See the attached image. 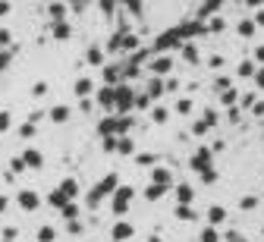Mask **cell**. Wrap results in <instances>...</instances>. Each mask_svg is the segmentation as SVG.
<instances>
[{
    "mask_svg": "<svg viewBox=\"0 0 264 242\" xmlns=\"http://www.w3.org/2000/svg\"><path fill=\"white\" fill-rule=\"evenodd\" d=\"M104 151H116V135H104Z\"/></svg>",
    "mask_w": 264,
    "mask_h": 242,
    "instance_id": "obj_42",
    "label": "cell"
},
{
    "mask_svg": "<svg viewBox=\"0 0 264 242\" xmlns=\"http://www.w3.org/2000/svg\"><path fill=\"white\" fill-rule=\"evenodd\" d=\"M151 120H154V123H167V120H170L167 107H154V110H151Z\"/></svg>",
    "mask_w": 264,
    "mask_h": 242,
    "instance_id": "obj_28",
    "label": "cell"
},
{
    "mask_svg": "<svg viewBox=\"0 0 264 242\" xmlns=\"http://www.w3.org/2000/svg\"><path fill=\"white\" fill-rule=\"evenodd\" d=\"M151 183L170 186V183H173V176H170V170H167V167H154V170H151Z\"/></svg>",
    "mask_w": 264,
    "mask_h": 242,
    "instance_id": "obj_10",
    "label": "cell"
},
{
    "mask_svg": "<svg viewBox=\"0 0 264 242\" xmlns=\"http://www.w3.org/2000/svg\"><path fill=\"white\" fill-rule=\"evenodd\" d=\"M10 41H13V35L6 29H0V47H10Z\"/></svg>",
    "mask_w": 264,
    "mask_h": 242,
    "instance_id": "obj_43",
    "label": "cell"
},
{
    "mask_svg": "<svg viewBox=\"0 0 264 242\" xmlns=\"http://www.w3.org/2000/svg\"><path fill=\"white\" fill-rule=\"evenodd\" d=\"M6 204H10V202H6V195H0V214L6 211Z\"/></svg>",
    "mask_w": 264,
    "mask_h": 242,
    "instance_id": "obj_51",
    "label": "cell"
},
{
    "mask_svg": "<svg viewBox=\"0 0 264 242\" xmlns=\"http://www.w3.org/2000/svg\"><path fill=\"white\" fill-rule=\"evenodd\" d=\"M183 57L189 60V63H198V50H195V44H183Z\"/></svg>",
    "mask_w": 264,
    "mask_h": 242,
    "instance_id": "obj_27",
    "label": "cell"
},
{
    "mask_svg": "<svg viewBox=\"0 0 264 242\" xmlns=\"http://www.w3.org/2000/svg\"><path fill=\"white\" fill-rule=\"evenodd\" d=\"M226 242H245V239L239 236V233H233V230H229V233H226Z\"/></svg>",
    "mask_w": 264,
    "mask_h": 242,
    "instance_id": "obj_49",
    "label": "cell"
},
{
    "mask_svg": "<svg viewBox=\"0 0 264 242\" xmlns=\"http://www.w3.org/2000/svg\"><path fill=\"white\" fill-rule=\"evenodd\" d=\"M98 104L104 110H116V85H104V88L98 91Z\"/></svg>",
    "mask_w": 264,
    "mask_h": 242,
    "instance_id": "obj_5",
    "label": "cell"
},
{
    "mask_svg": "<svg viewBox=\"0 0 264 242\" xmlns=\"http://www.w3.org/2000/svg\"><path fill=\"white\" fill-rule=\"evenodd\" d=\"M19 204L25 207V211H35L41 202H38V195H35V192H29V189H25V192H19Z\"/></svg>",
    "mask_w": 264,
    "mask_h": 242,
    "instance_id": "obj_11",
    "label": "cell"
},
{
    "mask_svg": "<svg viewBox=\"0 0 264 242\" xmlns=\"http://www.w3.org/2000/svg\"><path fill=\"white\" fill-rule=\"evenodd\" d=\"M204 123L214 126V123H217V110H204Z\"/></svg>",
    "mask_w": 264,
    "mask_h": 242,
    "instance_id": "obj_45",
    "label": "cell"
},
{
    "mask_svg": "<svg viewBox=\"0 0 264 242\" xmlns=\"http://www.w3.org/2000/svg\"><path fill=\"white\" fill-rule=\"evenodd\" d=\"M91 91H95V82L91 79H79L75 82V94H79V98H88Z\"/></svg>",
    "mask_w": 264,
    "mask_h": 242,
    "instance_id": "obj_18",
    "label": "cell"
},
{
    "mask_svg": "<svg viewBox=\"0 0 264 242\" xmlns=\"http://www.w3.org/2000/svg\"><path fill=\"white\" fill-rule=\"evenodd\" d=\"M255 82H258V88L264 91V66H258V69H255Z\"/></svg>",
    "mask_w": 264,
    "mask_h": 242,
    "instance_id": "obj_44",
    "label": "cell"
},
{
    "mask_svg": "<svg viewBox=\"0 0 264 242\" xmlns=\"http://www.w3.org/2000/svg\"><path fill=\"white\" fill-rule=\"evenodd\" d=\"M211 161H214V151H211L208 145H201V148L192 154V170H198V173H201V170H208V167H211Z\"/></svg>",
    "mask_w": 264,
    "mask_h": 242,
    "instance_id": "obj_4",
    "label": "cell"
},
{
    "mask_svg": "<svg viewBox=\"0 0 264 242\" xmlns=\"http://www.w3.org/2000/svg\"><path fill=\"white\" fill-rule=\"evenodd\" d=\"M132 151H135L132 138L129 135H116V154H132Z\"/></svg>",
    "mask_w": 264,
    "mask_h": 242,
    "instance_id": "obj_14",
    "label": "cell"
},
{
    "mask_svg": "<svg viewBox=\"0 0 264 242\" xmlns=\"http://www.w3.org/2000/svg\"><path fill=\"white\" fill-rule=\"evenodd\" d=\"M135 163H139V167H151V163H157V158H154V154H139Z\"/></svg>",
    "mask_w": 264,
    "mask_h": 242,
    "instance_id": "obj_33",
    "label": "cell"
},
{
    "mask_svg": "<svg viewBox=\"0 0 264 242\" xmlns=\"http://www.w3.org/2000/svg\"><path fill=\"white\" fill-rule=\"evenodd\" d=\"M50 120H54V123H66V120H70V107H66V104H57V107L50 110Z\"/></svg>",
    "mask_w": 264,
    "mask_h": 242,
    "instance_id": "obj_16",
    "label": "cell"
},
{
    "mask_svg": "<svg viewBox=\"0 0 264 242\" xmlns=\"http://www.w3.org/2000/svg\"><path fill=\"white\" fill-rule=\"evenodd\" d=\"M10 170H13V173H22V170H29V167H25L22 158H13V161H10Z\"/></svg>",
    "mask_w": 264,
    "mask_h": 242,
    "instance_id": "obj_38",
    "label": "cell"
},
{
    "mask_svg": "<svg viewBox=\"0 0 264 242\" xmlns=\"http://www.w3.org/2000/svg\"><path fill=\"white\" fill-rule=\"evenodd\" d=\"M54 38H57V41H66V38H70V25H66L63 19L54 22Z\"/></svg>",
    "mask_w": 264,
    "mask_h": 242,
    "instance_id": "obj_20",
    "label": "cell"
},
{
    "mask_svg": "<svg viewBox=\"0 0 264 242\" xmlns=\"http://www.w3.org/2000/svg\"><path fill=\"white\" fill-rule=\"evenodd\" d=\"M151 69H154V76H167L170 69H173V60H170V57H154Z\"/></svg>",
    "mask_w": 264,
    "mask_h": 242,
    "instance_id": "obj_9",
    "label": "cell"
},
{
    "mask_svg": "<svg viewBox=\"0 0 264 242\" xmlns=\"http://www.w3.org/2000/svg\"><path fill=\"white\" fill-rule=\"evenodd\" d=\"M201 242H220V239H217V230H214V227H204V230H201Z\"/></svg>",
    "mask_w": 264,
    "mask_h": 242,
    "instance_id": "obj_31",
    "label": "cell"
},
{
    "mask_svg": "<svg viewBox=\"0 0 264 242\" xmlns=\"http://www.w3.org/2000/svg\"><path fill=\"white\" fill-rule=\"evenodd\" d=\"M50 16H54V22H60V19H66V6H60V3H54V6H50Z\"/></svg>",
    "mask_w": 264,
    "mask_h": 242,
    "instance_id": "obj_32",
    "label": "cell"
},
{
    "mask_svg": "<svg viewBox=\"0 0 264 242\" xmlns=\"http://www.w3.org/2000/svg\"><path fill=\"white\" fill-rule=\"evenodd\" d=\"M192 198H195V192H192V186H176V202L180 204H192Z\"/></svg>",
    "mask_w": 264,
    "mask_h": 242,
    "instance_id": "obj_13",
    "label": "cell"
},
{
    "mask_svg": "<svg viewBox=\"0 0 264 242\" xmlns=\"http://www.w3.org/2000/svg\"><path fill=\"white\" fill-rule=\"evenodd\" d=\"M10 13V3H0V16H6Z\"/></svg>",
    "mask_w": 264,
    "mask_h": 242,
    "instance_id": "obj_53",
    "label": "cell"
},
{
    "mask_svg": "<svg viewBox=\"0 0 264 242\" xmlns=\"http://www.w3.org/2000/svg\"><path fill=\"white\" fill-rule=\"evenodd\" d=\"M208 220H211V227H217V223H224V220H226V211H224L220 204H214V207L208 211Z\"/></svg>",
    "mask_w": 264,
    "mask_h": 242,
    "instance_id": "obj_17",
    "label": "cell"
},
{
    "mask_svg": "<svg viewBox=\"0 0 264 242\" xmlns=\"http://www.w3.org/2000/svg\"><path fill=\"white\" fill-rule=\"evenodd\" d=\"M220 101H224L226 107H233V104L239 101V94H236V91H229V88H224V91H220Z\"/></svg>",
    "mask_w": 264,
    "mask_h": 242,
    "instance_id": "obj_26",
    "label": "cell"
},
{
    "mask_svg": "<svg viewBox=\"0 0 264 242\" xmlns=\"http://www.w3.org/2000/svg\"><path fill=\"white\" fill-rule=\"evenodd\" d=\"M120 79H123V69L120 66H104V82L107 85H120Z\"/></svg>",
    "mask_w": 264,
    "mask_h": 242,
    "instance_id": "obj_12",
    "label": "cell"
},
{
    "mask_svg": "<svg viewBox=\"0 0 264 242\" xmlns=\"http://www.w3.org/2000/svg\"><path fill=\"white\" fill-rule=\"evenodd\" d=\"M110 236H113V242H126V239L135 236V227H132V223H126V220H120L113 230H110Z\"/></svg>",
    "mask_w": 264,
    "mask_h": 242,
    "instance_id": "obj_6",
    "label": "cell"
},
{
    "mask_svg": "<svg viewBox=\"0 0 264 242\" xmlns=\"http://www.w3.org/2000/svg\"><path fill=\"white\" fill-rule=\"evenodd\" d=\"M164 91H167V82H164V76H154V79L148 82V98H160Z\"/></svg>",
    "mask_w": 264,
    "mask_h": 242,
    "instance_id": "obj_8",
    "label": "cell"
},
{
    "mask_svg": "<svg viewBox=\"0 0 264 242\" xmlns=\"http://www.w3.org/2000/svg\"><path fill=\"white\" fill-rule=\"evenodd\" d=\"M116 186H120V179H116V173H110L107 179H101V183H98V186L88 192L85 204H88V207H98L101 202H104V198H110V195H113V189H116Z\"/></svg>",
    "mask_w": 264,
    "mask_h": 242,
    "instance_id": "obj_1",
    "label": "cell"
},
{
    "mask_svg": "<svg viewBox=\"0 0 264 242\" xmlns=\"http://www.w3.org/2000/svg\"><path fill=\"white\" fill-rule=\"evenodd\" d=\"M208 66H211V69H220V66H224V60H220V57H211Z\"/></svg>",
    "mask_w": 264,
    "mask_h": 242,
    "instance_id": "obj_48",
    "label": "cell"
},
{
    "mask_svg": "<svg viewBox=\"0 0 264 242\" xmlns=\"http://www.w3.org/2000/svg\"><path fill=\"white\" fill-rule=\"evenodd\" d=\"M239 35H242V38H252V35H255V19L239 22Z\"/></svg>",
    "mask_w": 264,
    "mask_h": 242,
    "instance_id": "obj_25",
    "label": "cell"
},
{
    "mask_svg": "<svg viewBox=\"0 0 264 242\" xmlns=\"http://www.w3.org/2000/svg\"><path fill=\"white\" fill-rule=\"evenodd\" d=\"M176 217H180V220H195L192 204H180V207H176Z\"/></svg>",
    "mask_w": 264,
    "mask_h": 242,
    "instance_id": "obj_23",
    "label": "cell"
},
{
    "mask_svg": "<svg viewBox=\"0 0 264 242\" xmlns=\"http://www.w3.org/2000/svg\"><path fill=\"white\" fill-rule=\"evenodd\" d=\"M22 161H25V167H32V170H41V167H44V154L35 151V148H25Z\"/></svg>",
    "mask_w": 264,
    "mask_h": 242,
    "instance_id": "obj_7",
    "label": "cell"
},
{
    "mask_svg": "<svg viewBox=\"0 0 264 242\" xmlns=\"http://www.w3.org/2000/svg\"><path fill=\"white\" fill-rule=\"evenodd\" d=\"M54 239H57V230H54V227H41L38 242H54Z\"/></svg>",
    "mask_w": 264,
    "mask_h": 242,
    "instance_id": "obj_24",
    "label": "cell"
},
{
    "mask_svg": "<svg viewBox=\"0 0 264 242\" xmlns=\"http://www.w3.org/2000/svg\"><path fill=\"white\" fill-rule=\"evenodd\" d=\"M85 6V0H73V10H82Z\"/></svg>",
    "mask_w": 264,
    "mask_h": 242,
    "instance_id": "obj_52",
    "label": "cell"
},
{
    "mask_svg": "<svg viewBox=\"0 0 264 242\" xmlns=\"http://www.w3.org/2000/svg\"><path fill=\"white\" fill-rule=\"evenodd\" d=\"M19 135H22V138H32V135H35V120H29V123L19 129Z\"/></svg>",
    "mask_w": 264,
    "mask_h": 242,
    "instance_id": "obj_36",
    "label": "cell"
},
{
    "mask_svg": "<svg viewBox=\"0 0 264 242\" xmlns=\"http://www.w3.org/2000/svg\"><path fill=\"white\" fill-rule=\"evenodd\" d=\"M201 179H204V183H214V179H217V173L208 167V170H201Z\"/></svg>",
    "mask_w": 264,
    "mask_h": 242,
    "instance_id": "obj_46",
    "label": "cell"
},
{
    "mask_svg": "<svg viewBox=\"0 0 264 242\" xmlns=\"http://www.w3.org/2000/svg\"><path fill=\"white\" fill-rule=\"evenodd\" d=\"M6 69H10V50L0 47V73H6Z\"/></svg>",
    "mask_w": 264,
    "mask_h": 242,
    "instance_id": "obj_35",
    "label": "cell"
},
{
    "mask_svg": "<svg viewBox=\"0 0 264 242\" xmlns=\"http://www.w3.org/2000/svg\"><path fill=\"white\" fill-rule=\"evenodd\" d=\"M85 60H88L91 66H101V63H104V54H101V47H88V54H85Z\"/></svg>",
    "mask_w": 264,
    "mask_h": 242,
    "instance_id": "obj_21",
    "label": "cell"
},
{
    "mask_svg": "<svg viewBox=\"0 0 264 242\" xmlns=\"http://www.w3.org/2000/svg\"><path fill=\"white\" fill-rule=\"evenodd\" d=\"M255 22H258V25H264V10H261L258 16H255Z\"/></svg>",
    "mask_w": 264,
    "mask_h": 242,
    "instance_id": "obj_54",
    "label": "cell"
},
{
    "mask_svg": "<svg viewBox=\"0 0 264 242\" xmlns=\"http://www.w3.org/2000/svg\"><path fill=\"white\" fill-rule=\"evenodd\" d=\"M57 189H60L66 198H75V195H79V183H75V179H63V183L57 186Z\"/></svg>",
    "mask_w": 264,
    "mask_h": 242,
    "instance_id": "obj_15",
    "label": "cell"
},
{
    "mask_svg": "<svg viewBox=\"0 0 264 242\" xmlns=\"http://www.w3.org/2000/svg\"><path fill=\"white\" fill-rule=\"evenodd\" d=\"M135 107V94L129 85H116V114H126V110H132Z\"/></svg>",
    "mask_w": 264,
    "mask_h": 242,
    "instance_id": "obj_3",
    "label": "cell"
},
{
    "mask_svg": "<svg viewBox=\"0 0 264 242\" xmlns=\"http://www.w3.org/2000/svg\"><path fill=\"white\" fill-rule=\"evenodd\" d=\"M32 94H35V98H44L47 94V82H35L32 85Z\"/></svg>",
    "mask_w": 264,
    "mask_h": 242,
    "instance_id": "obj_37",
    "label": "cell"
},
{
    "mask_svg": "<svg viewBox=\"0 0 264 242\" xmlns=\"http://www.w3.org/2000/svg\"><path fill=\"white\" fill-rule=\"evenodd\" d=\"M208 129H211V126H208V123H204V117H201V120H198V123H195V126H192V132H195V135H204V132H208Z\"/></svg>",
    "mask_w": 264,
    "mask_h": 242,
    "instance_id": "obj_41",
    "label": "cell"
},
{
    "mask_svg": "<svg viewBox=\"0 0 264 242\" xmlns=\"http://www.w3.org/2000/svg\"><path fill=\"white\" fill-rule=\"evenodd\" d=\"M10 239H16V230L10 227V230H3V242H10Z\"/></svg>",
    "mask_w": 264,
    "mask_h": 242,
    "instance_id": "obj_50",
    "label": "cell"
},
{
    "mask_svg": "<svg viewBox=\"0 0 264 242\" xmlns=\"http://www.w3.org/2000/svg\"><path fill=\"white\" fill-rule=\"evenodd\" d=\"M176 110H180V114H192V101H189V98H180Z\"/></svg>",
    "mask_w": 264,
    "mask_h": 242,
    "instance_id": "obj_39",
    "label": "cell"
},
{
    "mask_svg": "<svg viewBox=\"0 0 264 242\" xmlns=\"http://www.w3.org/2000/svg\"><path fill=\"white\" fill-rule=\"evenodd\" d=\"M10 114H6V110H0V132H6V129H10Z\"/></svg>",
    "mask_w": 264,
    "mask_h": 242,
    "instance_id": "obj_40",
    "label": "cell"
},
{
    "mask_svg": "<svg viewBox=\"0 0 264 242\" xmlns=\"http://www.w3.org/2000/svg\"><path fill=\"white\" fill-rule=\"evenodd\" d=\"M252 110H255V117H261V114H264V101H255Z\"/></svg>",
    "mask_w": 264,
    "mask_h": 242,
    "instance_id": "obj_47",
    "label": "cell"
},
{
    "mask_svg": "<svg viewBox=\"0 0 264 242\" xmlns=\"http://www.w3.org/2000/svg\"><path fill=\"white\" fill-rule=\"evenodd\" d=\"M167 192V186H160V183H151L148 189H145V198H148V202H157L160 195Z\"/></svg>",
    "mask_w": 264,
    "mask_h": 242,
    "instance_id": "obj_19",
    "label": "cell"
},
{
    "mask_svg": "<svg viewBox=\"0 0 264 242\" xmlns=\"http://www.w3.org/2000/svg\"><path fill=\"white\" fill-rule=\"evenodd\" d=\"M239 204H242V211H252V207H258V195H245Z\"/></svg>",
    "mask_w": 264,
    "mask_h": 242,
    "instance_id": "obj_34",
    "label": "cell"
},
{
    "mask_svg": "<svg viewBox=\"0 0 264 242\" xmlns=\"http://www.w3.org/2000/svg\"><path fill=\"white\" fill-rule=\"evenodd\" d=\"M47 202H50V204H54V207H63L66 202H70V198H66V195L60 192V189H54V192H50V195H47Z\"/></svg>",
    "mask_w": 264,
    "mask_h": 242,
    "instance_id": "obj_22",
    "label": "cell"
},
{
    "mask_svg": "<svg viewBox=\"0 0 264 242\" xmlns=\"http://www.w3.org/2000/svg\"><path fill=\"white\" fill-rule=\"evenodd\" d=\"M110 198H113V202H110L113 214H116V217H123V214L129 211V202H132V186H116Z\"/></svg>",
    "mask_w": 264,
    "mask_h": 242,
    "instance_id": "obj_2",
    "label": "cell"
},
{
    "mask_svg": "<svg viewBox=\"0 0 264 242\" xmlns=\"http://www.w3.org/2000/svg\"><path fill=\"white\" fill-rule=\"evenodd\" d=\"M60 211H63V217H66V220H75V217H79V207L70 204V202H66V204L60 207Z\"/></svg>",
    "mask_w": 264,
    "mask_h": 242,
    "instance_id": "obj_29",
    "label": "cell"
},
{
    "mask_svg": "<svg viewBox=\"0 0 264 242\" xmlns=\"http://www.w3.org/2000/svg\"><path fill=\"white\" fill-rule=\"evenodd\" d=\"M239 76H242V79H249V76H255V63H252V60H245V63H239Z\"/></svg>",
    "mask_w": 264,
    "mask_h": 242,
    "instance_id": "obj_30",
    "label": "cell"
}]
</instances>
